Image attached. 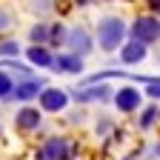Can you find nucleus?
<instances>
[{
    "mask_svg": "<svg viewBox=\"0 0 160 160\" xmlns=\"http://www.w3.org/2000/svg\"><path fill=\"white\" fill-rule=\"evenodd\" d=\"M123 34H126L123 20H120V17H109V20H103V23H100V46H103L106 52L117 49L120 40H123Z\"/></svg>",
    "mask_w": 160,
    "mask_h": 160,
    "instance_id": "f257e3e1",
    "label": "nucleus"
},
{
    "mask_svg": "<svg viewBox=\"0 0 160 160\" xmlns=\"http://www.w3.org/2000/svg\"><path fill=\"white\" fill-rule=\"evenodd\" d=\"M132 37L137 40V43H154V40H160V20L137 17L132 23Z\"/></svg>",
    "mask_w": 160,
    "mask_h": 160,
    "instance_id": "f03ea898",
    "label": "nucleus"
},
{
    "mask_svg": "<svg viewBox=\"0 0 160 160\" xmlns=\"http://www.w3.org/2000/svg\"><path fill=\"white\" fill-rule=\"evenodd\" d=\"M69 103V94L60 92V89H46L43 94H40V106H43L46 112H60Z\"/></svg>",
    "mask_w": 160,
    "mask_h": 160,
    "instance_id": "7ed1b4c3",
    "label": "nucleus"
},
{
    "mask_svg": "<svg viewBox=\"0 0 160 160\" xmlns=\"http://www.w3.org/2000/svg\"><path fill=\"white\" fill-rule=\"evenodd\" d=\"M66 152H69V146H66V140H49V143L43 146V152L37 154V160H63L66 157Z\"/></svg>",
    "mask_w": 160,
    "mask_h": 160,
    "instance_id": "20e7f679",
    "label": "nucleus"
},
{
    "mask_svg": "<svg viewBox=\"0 0 160 160\" xmlns=\"http://www.w3.org/2000/svg\"><path fill=\"white\" fill-rule=\"evenodd\" d=\"M140 106V94L134 89H120L117 92V109L120 112H134Z\"/></svg>",
    "mask_w": 160,
    "mask_h": 160,
    "instance_id": "39448f33",
    "label": "nucleus"
},
{
    "mask_svg": "<svg viewBox=\"0 0 160 160\" xmlns=\"http://www.w3.org/2000/svg\"><path fill=\"white\" fill-rule=\"evenodd\" d=\"M69 43H72V49H74V54H86L89 49H92V40H89V34L83 32V29H74L69 37Z\"/></svg>",
    "mask_w": 160,
    "mask_h": 160,
    "instance_id": "423d86ee",
    "label": "nucleus"
},
{
    "mask_svg": "<svg viewBox=\"0 0 160 160\" xmlns=\"http://www.w3.org/2000/svg\"><path fill=\"white\" fill-rule=\"evenodd\" d=\"M143 57H146V43H137V40H132V43L123 49V54H120L123 63H140Z\"/></svg>",
    "mask_w": 160,
    "mask_h": 160,
    "instance_id": "0eeeda50",
    "label": "nucleus"
},
{
    "mask_svg": "<svg viewBox=\"0 0 160 160\" xmlns=\"http://www.w3.org/2000/svg\"><path fill=\"white\" fill-rule=\"evenodd\" d=\"M17 100H32L34 94H40V80H26V83H20L17 89H12Z\"/></svg>",
    "mask_w": 160,
    "mask_h": 160,
    "instance_id": "6e6552de",
    "label": "nucleus"
},
{
    "mask_svg": "<svg viewBox=\"0 0 160 160\" xmlns=\"http://www.w3.org/2000/svg\"><path fill=\"white\" fill-rule=\"evenodd\" d=\"M54 66L60 72H80L83 69V60H80V54H63V57H57Z\"/></svg>",
    "mask_w": 160,
    "mask_h": 160,
    "instance_id": "1a4fd4ad",
    "label": "nucleus"
},
{
    "mask_svg": "<svg viewBox=\"0 0 160 160\" xmlns=\"http://www.w3.org/2000/svg\"><path fill=\"white\" fill-rule=\"evenodd\" d=\"M17 126L20 129H34V126H40V112L37 109H23L17 114Z\"/></svg>",
    "mask_w": 160,
    "mask_h": 160,
    "instance_id": "9d476101",
    "label": "nucleus"
},
{
    "mask_svg": "<svg viewBox=\"0 0 160 160\" xmlns=\"http://www.w3.org/2000/svg\"><path fill=\"white\" fill-rule=\"evenodd\" d=\"M29 60H32L34 66H52V54L43 46H32L29 49Z\"/></svg>",
    "mask_w": 160,
    "mask_h": 160,
    "instance_id": "9b49d317",
    "label": "nucleus"
},
{
    "mask_svg": "<svg viewBox=\"0 0 160 160\" xmlns=\"http://www.w3.org/2000/svg\"><path fill=\"white\" fill-rule=\"evenodd\" d=\"M103 97H109V89L106 86H100V89H83L77 100H83V103H86V100H103Z\"/></svg>",
    "mask_w": 160,
    "mask_h": 160,
    "instance_id": "f8f14e48",
    "label": "nucleus"
},
{
    "mask_svg": "<svg viewBox=\"0 0 160 160\" xmlns=\"http://www.w3.org/2000/svg\"><path fill=\"white\" fill-rule=\"evenodd\" d=\"M12 77L9 74H3V72H0V97H6V94H12Z\"/></svg>",
    "mask_w": 160,
    "mask_h": 160,
    "instance_id": "ddd939ff",
    "label": "nucleus"
},
{
    "mask_svg": "<svg viewBox=\"0 0 160 160\" xmlns=\"http://www.w3.org/2000/svg\"><path fill=\"white\" fill-rule=\"evenodd\" d=\"M154 117H157V109H154V106H149V109L143 112V120H140V126H143V129H149Z\"/></svg>",
    "mask_w": 160,
    "mask_h": 160,
    "instance_id": "4468645a",
    "label": "nucleus"
},
{
    "mask_svg": "<svg viewBox=\"0 0 160 160\" xmlns=\"http://www.w3.org/2000/svg\"><path fill=\"white\" fill-rule=\"evenodd\" d=\"M46 37H49V29H46V26H37V29L32 32V40H34V43H37V40H40V43H43Z\"/></svg>",
    "mask_w": 160,
    "mask_h": 160,
    "instance_id": "2eb2a0df",
    "label": "nucleus"
},
{
    "mask_svg": "<svg viewBox=\"0 0 160 160\" xmlns=\"http://www.w3.org/2000/svg\"><path fill=\"white\" fill-rule=\"evenodd\" d=\"M52 40H54V43L66 40V32H63V26H54V29H52Z\"/></svg>",
    "mask_w": 160,
    "mask_h": 160,
    "instance_id": "dca6fc26",
    "label": "nucleus"
},
{
    "mask_svg": "<svg viewBox=\"0 0 160 160\" xmlns=\"http://www.w3.org/2000/svg\"><path fill=\"white\" fill-rule=\"evenodd\" d=\"M149 97H160V80H149Z\"/></svg>",
    "mask_w": 160,
    "mask_h": 160,
    "instance_id": "f3484780",
    "label": "nucleus"
},
{
    "mask_svg": "<svg viewBox=\"0 0 160 160\" xmlns=\"http://www.w3.org/2000/svg\"><path fill=\"white\" fill-rule=\"evenodd\" d=\"M0 54H17V43H3L0 46Z\"/></svg>",
    "mask_w": 160,
    "mask_h": 160,
    "instance_id": "a211bd4d",
    "label": "nucleus"
},
{
    "mask_svg": "<svg viewBox=\"0 0 160 160\" xmlns=\"http://www.w3.org/2000/svg\"><path fill=\"white\" fill-rule=\"evenodd\" d=\"M6 26H9V17H6L3 12H0V29H6Z\"/></svg>",
    "mask_w": 160,
    "mask_h": 160,
    "instance_id": "6ab92c4d",
    "label": "nucleus"
},
{
    "mask_svg": "<svg viewBox=\"0 0 160 160\" xmlns=\"http://www.w3.org/2000/svg\"><path fill=\"white\" fill-rule=\"evenodd\" d=\"M149 6H152L154 12H160V0H149Z\"/></svg>",
    "mask_w": 160,
    "mask_h": 160,
    "instance_id": "aec40b11",
    "label": "nucleus"
}]
</instances>
